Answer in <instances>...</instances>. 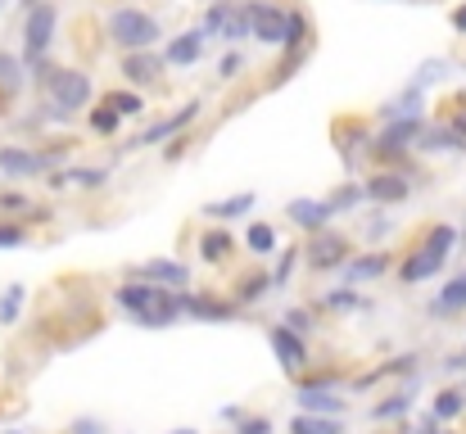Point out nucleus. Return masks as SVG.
<instances>
[{
	"mask_svg": "<svg viewBox=\"0 0 466 434\" xmlns=\"http://www.w3.org/2000/svg\"><path fill=\"white\" fill-rule=\"evenodd\" d=\"M32 77L50 96V109H59L64 118H73L77 109H86L91 96H96V86H91V77L82 68H55V64L41 59V64H32Z\"/></svg>",
	"mask_w": 466,
	"mask_h": 434,
	"instance_id": "nucleus-1",
	"label": "nucleus"
},
{
	"mask_svg": "<svg viewBox=\"0 0 466 434\" xmlns=\"http://www.w3.org/2000/svg\"><path fill=\"white\" fill-rule=\"evenodd\" d=\"M105 32H109V41L127 55V50H155L158 36H163V23H158L150 9H141V5H118V9L105 18Z\"/></svg>",
	"mask_w": 466,
	"mask_h": 434,
	"instance_id": "nucleus-2",
	"label": "nucleus"
},
{
	"mask_svg": "<svg viewBox=\"0 0 466 434\" xmlns=\"http://www.w3.org/2000/svg\"><path fill=\"white\" fill-rule=\"evenodd\" d=\"M55 27H59V9H55L50 0H41V5L27 9V18H23V55H18L27 68L41 64V59L50 55V45H55Z\"/></svg>",
	"mask_w": 466,
	"mask_h": 434,
	"instance_id": "nucleus-3",
	"label": "nucleus"
},
{
	"mask_svg": "<svg viewBox=\"0 0 466 434\" xmlns=\"http://www.w3.org/2000/svg\"><path fill=\"white\" fill-rule=\"evenodd\" d=\"M349 258H353V240L344 231H330V227L312 231L309 245H304V263L312 272H339Z\"/></svg>",
	"mask_w": 466,
	"mask_h": 434,
	"instance_id": "nucleus-4",
	"label": "nucleus"
},
{
	"mask_svg": "<svg viewBox=\"0 0 466 434\" xmlns=\"http://www.w3.org/2000/svg\"><path fill=\"white\" fill-rule=\"evenodd\" d=\"M59 158H64V149H23V145H0V172H5L9 181L41 177V172H50Z\"/></svg>",
	"mask_w": 466,
	"mask_h": 434,
	"instance_id": "nucleus-5",
	"label": "nucleus"
},
{
	"mask_svg": "<svg viewBox=\"0 0 466 434\" xmlns=\"http://www.w3.org/2000/svg\"><path fill=\"white\" fill-rule=\"evenodd\" d=\"M240 9H245L249 36L258 45H281V36H286V5H277V0H245Z\"/></svg>",
	"mask_w": 466,
	"mask_h": 434,
	"instance_id": "nucleus-6",
	"label": "nucleus"
},
{
	"mask_svg": "<svg viewBox=\"0 0 466 434\" xmlns=\"http://www.w3.org/2000/svg\"><path fill=\"white\" fill-rule=\"evenodd\" d=\"M362 195L371 204H403L412 195V172L408 167H380L362 181Z\"/></svg>",
	"mask_w": 466,
	"mask_h": 434,
	"instance_id": "nucleus-7",
	"label": "nucleus"
},
{
	"mask_svg": "<svg viewBox=\"0 0 466 434\" xmlns=\"http://www.w3.org/2000/svg\"><path fill=\"white\" fill-rule=\"evenodd\" d=\"M127 281H150L163 289H190V267L177 258H150L141 267H127Z\"/></svg>",
	"mask_w": 466,
	"mask_h": 434,
	"instance_id": "nucleus-8",
	"label": "nucleus"
},
{
	"mask_svg": "<svg viewBox=\"0 0 466 434\" xmlns=\"http://www.w3.org/2000/svg\"><path fill=\"white\" fill-rule=\"evenodd\" d=\"M268 339H272V348H277V358H281V367L290 371V376H304L309 371V362H312V353H309V344H304V335H295L290 326H272L268 330Z\"/></svg>",
	"mask_w": 466,
	"mask_h": 434,
	"instance_id": "nucleus-9",
	"label": "nucleus"
},
{
	"mask_svg": "<svg viewBox=\"0 0 466 434\" xmlns=\"http://www.w3.org/2000/svg\"><path fill=\"white\" fill-rule=\"evenodd\" d=\"M181 294V312L195 321H236L240 303L236 298H213V294H195V289H177Z\"/></svg>",
	"mask_w": 466,
	"mask_h": 434,
	"instance_id": "nucleus-10",
	"label": "nucleus"
},
{
	"mask_svg": "<svg viewBox=\"0 0 466 434\" xmlns=\"http://www.w3.org/2000/svg\"><path fill=\"white\" fill-rule=\"evenodd\" d=\"M444 263H449V258H444V254H435V249L421 240L412 254H403V263H399V281H403V286H421V281L440 277V272H444Z\"/></svg>",
	"mask_w": 466,
	"mask_h": 434,
	"instance_id": "nucleus-11",
	"label": "nucleus"
},
{
	"mask_svg": "<svg viewBox=\"0 0 466 434\" xmlns=\"http://www.w3.org/2000/svg\"><path fill=\"white\" fill-rule=\"evenodd\" d=\"M163 68H167V59L158 50H127L118 73H123L127 86H155L158 77H163Z\"/></svg>",
	"mask_w": 466,
	"mask_h": 434,
	"instance_id": "nucleus-12",
	"label": "nucleus"
},
{
	"mask_svg": "<svg viewBox=\"0 0 466 434\" xmlns=\"http://www.w3.org/2000/svg\"><path fill=\"white\" fill-rule=\"evenodd\" d=\"M204 45H208V32H204V27H190V32H177V36L163 45V59H167L172 68H190V64H199Z\"/></svg>",
	"mask_w": 466,
	"mask_h": 434,
	"instance_id": "nucleus-13",
	"label": "nucleus"
},
{
	"mask_svg": "<svg viewBox=\"0 0 466 434\" xmlns=\"http://www.w3.org/2000/svg\"><path fill=\"white\" fill-rule=\"evenodd\" d=\"M286 217H290L299 231H309V236H312V231L330 227V217H335V213H330V204H326V199L299 195V199H290V204H286Z\"/></svg>",
	"mask_w": 466,
	"mask_h": 434,
	"instance_id": "nucleus-14",
	"label": "nucleus"
},
{
	"mask_svg": "<svg viewBox=\"0 0 466 434\" xmlns=\"http://www.w3.org/2000/svg\"><path fill=\"white\" fill-rule=\"evenodd\" d=\"M186 312H181V294L177 289H158V298L137 317V326H146V330H163V326H172V321H181Z\"/></svg>",
	"mask_w": 466,
	"mask_h": 434,
	"instance_id": "nucleus-15",
	"label": "nucleus"
},
{
	"mask_svg": "<svg viewBox=\"0 0 466 434\" xmlns=\"http://www.w3.org/2000/svg\"><path fill=\"white\" fill-rule=\"evenodd\" d=\"M339 272H344L349 286H367V281H376V277L390 272V254H385V249H376V254H353Z\"/></svg>",
	"mask_w": 466,
	"mask_h": 434,
	"instance_id": "nucleus-16",
	"label": "nucleus"
},
{
	"mask_svg": "<svg viewBox=\"0 0 466 434\" xmlns=\"http://www.w3.org/2000/svg\"><path fill=\"white\" fill-rule=\"evenodd\" d=\"M254 204H258V195H254V190H236V195H227V199H213V204H204V217L236 222V217L254 213Z\"/></svg>",
	"mask_w": 466,
	"mask_h": 434,
	"instance_id": "nucleus-17",
	"label": "nucleus"
},
{
	"mask_svg": "<svg viewBox=\"0 0 466 434\" xmlns=\"http://www.w3.org/2000/svg\"><path fill=\"white\" fill-rule=\"evenodd\" d=\"M231 254H236V236H231V231H222V227H208V231L199 236V263L218 267V263H227Z\"/></svg>",
	"mask_w": 466,
	"mask_h": 434,
	"instance_id": "nucleus-18",
	"label": "nucleus"
},
{
	"mask_svg": "<svg viewBox=\"0 0 466 434\" xmlns=\"http://www.w3.org/2000/svg\"><path fill=\"white\" fill-rule=\"evenodd\" d=\"M417 149H421V154H449V149H466V141L449 123H426L421 136H417Z\"/></svg>",
	"mask_w": 466,
	"mask_h": 434,
	"instance_id": "nucleus-19",
	"label": "nucleus"
},
{
	"mask_svg": "<svg viewBox=\"0 0 466 434\" xmlns=\"http://www.w3.org/2000/svg\"><path fill=\"white\" fill-rule=\"evenodd\" d=\"M268 289H277V286H272V272L254 267V272H245V277L236 281V289H231V298H236L240 308H254L258 298H268Z\"/></svg>",
	"mask_w": 466,
	"mask_h": 434,
	"instance_id": "nucleus-20",
	"label": "nucleus"
},
{
	"mask_svg": "<svg viewBox=\"0 0 466 434\" xmlns=\"http://www.w3.org/2000/svg\"><path fill=\"white\" fill-rule=\"evenodd\" d=\"M431 312H435V317H458V312H466V272L453 277L449 286L431 298Z\"/></svg>",
	"mask_w": 466,
	"mask_h": 434,
	"instance_id": "nucleus-21",
	"label": "nucleus"
},
{
	"mask_svg": "<svg viewBox=\"0 0 466 434\" xmlns=\"http://www.w3.org/2000/svg\"><path fill=\"white\" fill-rule=\"evenodd\" d=\"M23 82H27V64H23L18 55L0 50V100L18 96V91H23Z\"/></svg>",
	"mask_w": 466,
	"mask_h": 434,
	"instance_id": "nucleus-22",
	"label": "nucleus"
},
{
	"mask_svg": "<svg viewBox=\"0 0 466 434\" xmlns=\"http://www.w3.org/2000/svg\"><path fill=\"white\" fill-rule=\"evenodd\" d=\"M394 118H421V86H408L399 100L380 105V123H394Z\"/></svg>",
	"mask_w": 466,
	"mask_h": 434,
	"instance_id": "nucleus-23",
	"label": "nucleus"
},
{
	"mask_svg": "<svg viewBox=\"0 0 466 434\" xmlns=\"http://www.w3.org/2000/svg\"><path fill=\"white\" fill-rule=\"evenodd\" d=\"M299 408L312 412V417H321V412H344V399H339V389H309V385H299Z\"/></svg>",
	"mask_w": 466,
	"mask_h": 434,
	"instance_id": "nucleus-24",
	"label": "nucleus"
},
{
	"mask_svg": "<svg viewBox=\"0 0 466 434\" xmlns=\"http://www.w3.org/2000/svg\"><path fill=\"white\" fill-rule=\"evenodd\" d=\"M100 105H109L118 118H141V114H146V96H141V91H123V86H118V91H105Z\"/></svg>",
	"mask_w": 466,
	"mask_h": 434,
	"instance_id": "nucleus-25",
	"label": "nucleus"
},
{
	"mask_svg": "<svg viewBox=\"0 0 466 434\" xmlns=\"http://www.w3.org/2000/svg\"><path fill=\"white\" fill-rule=\"evenodd\" d=\"M245 254H254V258L277 254V231H272L268 222H249V227H245Z\"/></svg>",
	"mask_w": 466,
	"mask_h": 434,
	"instance_id": "nucleus-26",
	"label": "nucleus"
},
{
	"mask_svg": "<svg viewBox=\"0 0 466 434\" xmlns=\"http://www.w3.org/2000/svg\"><path fill=\"white\" fill-rule=\"evenodd\" d=\"M59 181H64V186H82V190H105L109 172H105V167H64Z\"/></svg>",
	"mask_w": 466,
	"mask_h": 434,
	"instance_id": "nucleus-27",
	"label": "nucleus"
},
{
	"mask_svg": "<svg viewBox=\"0 0 466 434\" xmlns=\"http://www.w3.org/2000/svg\"><path fill=\"white\" fill-rule=\"evenodd\" d=\"M362 199H367V195H362V186H353V181H344V186H335V190L326 195V204H330V213H335V217L353 213Z\"/></svg>",
	"mask_w": 466,
	"mask_h": 434,
	"instance_id": "nucleus-28",
	"label": "nucleus"
},
{
	"mask_svg": "<svg viewBox=\"0 0 466 434\" xmlns=\"http://www.w3.org/2000/svg\"><path fill=\"white\" fill-rule=\"evenodd\" d=\"M431 412H435L440 421H458V417L466 412V394L462 389H444V394L435 399V408H431Z\"/></svg>",
	"mask_w": 466,
	"mask_h": 434,
	"instance_id": "nucleus-29",
	"label": "nucleus"
},
{
	"mask_svg": "<svg viewBox=\"0 0 466 434\" xmlns=\"http://www.w3.org/2000/svg\"><path fill=\"white\" fill-rule=\"evenodd\" d=\"M408 408H412V399H408V389H399V394L380 399V403L371 408V417H376V421H399V417H403Z\"/></svg>",
	"mask_w": 466,
	"mask_h": 434,
	"instance_id": "nucleus-30",
	"label": "nucleus"
},
{
	"mask_svg": "<svg viewBox=\"0 0 466 434\" xmlns=\"http://www.w3.org/2000/svg\"><path fill=\"white\" fill-rule=\"evenodd\" d=\"M231 9H236V0H213V5L204 9V18H199V27H204L208 36H218V32H222V23L231 18Z\"/></svg>",
	"mask_w": 466,
	"mask_h": 434,
	"instance_id": "nucleus-31",
	"label": "nucleus"
},
{
	"mask_svg": "<svg viewBox=\"0 0 466 434\" xmlns=\"http://www.w3.org/2000/svg\"><path fill=\"white\" fill-rule=\"evenodd\" d=\"M458 240H462V236H458V227H444V222L426 231V245H431L435 254H444V258H449V254L458 249Z\"/></svg>",
	"mask_w": 466,
	"mask_h": 434,
	"instance_id": "nucleus-32",
	"label": "nucleus"
},
{
	"mask_svg": "<svg viewBox=\"0 0 466 434\" xmlns=\"http://www.w3.org/2000/svg\"><path fill=\"white\" fill-rule=\"evenodd\" d=\"M299 258H304V249H299V245L281 249V263L272 267V286H277V289H286V286H290V277H295V263H299Z\"/></svg>",
	"mask_w": 466,
	"mask_h": 434,
	"instance_id": "nucleus-33",
	"label": "nucleus"
},
{
	"mask_svg": "<svg viewBox=\"0 0 466 434\" xmlns=\"http://www.w3.org/2000/svg\"><path fill=\"white\" fill-rule=\"evenodd\" d=\"M321 308H326V312H353V308H362V294H358L353 286L330 289V294L321 298Z\"/></svg>",
	"mask_w": 466,
	"mask_h": 434,
	"instance_id": "nucleus-34",
	"label": "nucleus"
},
{
	"mask_svg": "<svg viewBox=\"0 0 466 434\" xmlns=\"http://www.w3.org/2000/svg\"><path fill=\"white\" fill-rule=\"evenodd\" d=\"M86 123H91V132H96V136H114V132L123 127V118H118V114H114L109 105L91 109V114H86Z\"/></svg>",
	"mask_w": 466,
	"mask_h": 434,
	"instance_id": "nucleus-35",
	"label": "nucleus"
},
{
	"mask_svg": "<svg viewBox=\"0 0 466 434\" xmlns=\"http://www.w3.org/2000/svg\"><path fill=\"white\" fill-rule=\"evenodd\" d=\"M290 430L299 434H344V426L339 421H326V417H312V412H304V417H295V426Z\"/></svg>",
	"mask_w": 466,
	"mask_h": 434,
	"instance_id": "nucleus-36",
	"label": "nucleus"
},
{
	"mask_svg": "<svg viewBox=\"0 0 466 434\" xmlns=\"http://www.w3.org/2000/svg\"><path fill=\"white\" fill-rule=\"evenodd\" d=\"M218 36H222V41H231V45H240V41L249 36V18H245V9H240V5L231 9V18L222 23V32H218Z\"/></svg>",
	"mask_w": 466,
	"mask_h": 434,
	"instance_id": "nucleus-37",
	"label": "nucleus"
},
{
	"mask_svg": "<svg viewBox=\"0 0 466 434\" xmlns=\"http://www.w3.org/2000/svg\"><path fill=\"white\" fill-rule=\"evenodd\" d=\"M23 298H27V289H23V286H9V289H5V298H0V326H14V321H18V308H23Z\"/></svg>",
	"mask_w": 466,
	"mask_h": 434,
	"instance_id": "nucleus-38",
	"label": "nucleus"
},
{
	"mask_svg": "<svg viewBox=\"0 0 466 434\" xmlns=\"http://www.w3.org/2000/svg\"><path fill=\"white\" fill-rule=\"evenodd\" d=\"M281 326H290V330H295V335H309L312 326H317V317H312L309 308H290V312H286V317H281Z\"/></svg>",
	"mask_w": 466,
	"mask_h": 434,
	"instance_id": "nucleus-39",
	"label": "nucleus"
},
{
	"mask_svg": "<svg viewBox=\"0 0 466 434\" xmlns=\"http://www.w3.org/2000/svg\"><path fill=\"white\" fill-rule=\"evenodd\" d=\"M240 73H245V55H240V50H227L222 64H218V77H222V82H236Z\"/></svg>",
	"mask_w": 466,
	"mask_h": 434,
	"instance_id": "nucleus-40",
	"label": "nucleus"
},
{
	"mask_svg": "<svg viewBox=\"0 0 466 434\" xmlns=\"http://www.w3.org/2000/svg\"><path fill=\"white\" fill-rule=\"evenodd\" d=\"M27 208H32V199L23 190H0V213H23L27 217Z\"/></svg>",
	"mask_w": 466,
	"mask_h": 434,
	"instance_id": "nucleus-41",
	"label": "nucleus"
},
{
	"mask_svg": "<svg viewBox=\"0 0 466 434\" xmlns=\"http://www.w3.org/2000/svg\"><path fill=\"white\" fill-rule=\"evenodd\" d=\"M18 245H27V227L0 222V249H18Z\"/></svg>",
	"mask_w": 466,
	"mask_h": 434,
	"instance_id": "nucleus-42",
	"label": "nucleus"
},
{
	"mask_svg": "<svg viewBox=\"0 0 466 434\" xmlns=\"http://www.w3.org/2000/svg\"><path fill=\"white\" fill-rule=\"evenodd\" d=\"M236 434H272V421L268 417H240Z\"/></svg>",
	"mask_w": 466,
	"mask_h": 434,
	"instance_id": "nucleus-43",
	"label": "nucleus"
},
{
	"mask_svg": "<svg viewBox=\"0 0 466 434\" xmlns=\"http://www.w3.org/2000/svg\"><path fill=\"white\" fill-rule=\"evenodd\" d=\"M68 434H109V426L96 421V417H77V421L68 426Z\"/></svg>",
	"mask_w": 466,
	"mask_h": 434,
	"instance_id": "nucleus-44",
	"label": "nucleus"
},
{
	"mask_svg": "<svg viewBox=\"0 0 466 434\" xmlns=\"http://www.w3.org/2000/svg\"><path fill=\"white\" fill-rule=\"evenodd\" d=\"M186 132H181V136H172V145H167V149H163V163H177V158H181V154H186Z\"/></svg>",
	"mask_w": 466,
	"mask_h": 434,
	"instance_id": "nucleus-45",
	"label": "nucleus"
},
{
	"mask_svg": "<svg viewBox=\"0 0 466 434\" xmlns=\"http://www.w3.org/2000/svg\"><path fill=\"white\" fill-rule=\"evenodd\" d=\"M417 434H453V430H444V426H440V417L431 412V417H421V426H417Z\"/></svg>",
	"mask_w": 466,
	"mask_h": 434,
	"instance_id": "nucleus-46",
	"label": "nucleus"
},
{
	"mask_svg": "<svg viewBox=\"0 0 466 434\" xmlns=\"http://www.w3.org/2000/svg\"><path fill=\"white\" fill-rule=\"evenodd\" d=\"M449 127H453V132H458V136L466 141V109H458V114H449Z\"/></svg>",
	"mask_w": 466,
	"mask_h": 434,
	"instance_id": "nucleus-47",
	"label": "nucleus"
},
{
	"mask_svg": "<svg viewBox=\"0 0 466 434\" xmlns=\"http://www.w3.org/2000/svg\"><path fill=\"white\" fill-rule=\"evenodd\" d=\"M449 23H453V27H458V32H466V5H458V9H453V14H449Z\"/></svg>",
	"mask_w": 466,
	"mask_h": 434,
	"instance_id": "nucleus-48",
	"label": "nucleus"
},
{
	"mask_svg": "<svg viewBox=\"0 0 466 434\" xmlns=\"http://www.w3.org/2000/svg\"><path fill=\"white\" fill-rule=\"evenodd\" d=\"M18 5H23V9H32V5H41V0H18Z\"/></svg>",
	"mask_w": 466,
	"mask_h": 434,
	"instance_id": "nucleus-49",
	"label": "nucleus"
},
{
	"mask_svg": "<svg viewBox=\"0 0 466 434\" xmlns=\"http://www.w3.org/2000/svg\"><path fill=\"white\" fill-rule=\"evenodd\" d=\"M172 434H195V430H172Z\"/></svg>",
	"mask_w": 466,
	"mask_h": 434,
	"instance_id": "nucleus-50",
	"label": "nucleus"
},
{
	"mask_svg": "<svg viewBox=\"0 0 466 434\" xmlns=\"http://www.w3.org/2000/svg\"><path fill=\"white\" fill-rule=\"evenodd\" d=\"M458 236H462V240H466V227H462V231H458Z\"/></svg>",
	"mask_w": 466,
	"mask_h": 434,
	"instance_id": "nucleus-51",
	"label": "nucleus"
},
{
	"mask_svg": "<svg viewBox=\"0 0 466 434\" xmlns=\"http://www.w3.org/2000/svg\"><path fill=\"white\" fill-rule=\"evenodd\" d=\"M5 434H23V430H5Z\"/></svg>",
	"mask_w": 466,
	"mask_h": 434,
	"instance_id": "nucleus-52",
	"label": "nucleus"
},
{
	"mask_svg": "<svg viewBox=\"0 0 466 434\" xmlns=\"http://www.w3.org/2000/svg\"><path fill=\"white\" fill-rule=\"evenodd\" d=\"M0 5H5V0H0Z\"/></svg>",
	"mask_w": 466,
	"mask_h": 434,
	"instance_id": "nucleus-53",
	"label": "nucleus"
}]
</instances>
